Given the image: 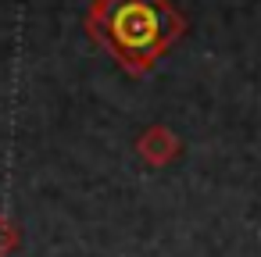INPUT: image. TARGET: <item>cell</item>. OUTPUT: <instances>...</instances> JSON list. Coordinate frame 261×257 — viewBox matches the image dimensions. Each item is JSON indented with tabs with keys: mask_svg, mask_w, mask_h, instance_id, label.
I'll return each instance as SVG.
<instances>
[{
	"mask_svg": "<svg viewBox=\"0 0 261 257\" xmlns=\"http://www.w3.org/2000/svg\"><path fill=\"white\" fill-rule=\"evenodd\" d=\"M86 33L122 72L140 79L150 75L158 58L182 40L186 18L172 0H93L86 11Z\"/></svg>",
	"mask_w": 261,
	"mask_h": 257,
	"instance_id": "cell-1",
	"label": "cell"
},
{
	"mask_svg": "<svg viewBox=\"0 0 261 257\" xmlns=\"http://www.w3.org/2000/svg\"><path fill=\"white\" fill-rule=\"evenodd\" d=\"M136 154L143 164L150 168H168L179 154H182V139L168 129V125H147L136 136Z\"/></svg>",
	"mask_w": 261,
	"mask_h": 257,
	"instance_id": "cell-2",
	"label": "cell"
},
{
	"mask_svg": "<svg viewBox=\"0 0 261 257\" xmlns=\"http://www.w3.org/2000/svg\"><path fill=\"white\" fill-rule=\"evenodd\" d=\"M18 246H22V229H18V221L8 218V214H0V257H11Z\"/></svg>",
	"mask_w": 261,
	"mask_h": 257,
	"instance_id": "cell-3",
	"label": "cell"
}]
</instances>
